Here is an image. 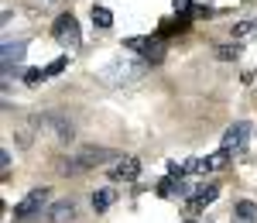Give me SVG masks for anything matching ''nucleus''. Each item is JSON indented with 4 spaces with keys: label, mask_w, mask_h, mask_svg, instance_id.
Returning <instances> with one entry per match:
<instances>
[{
    "label": "nucleus",
    "mask_w": 257,
    "mask_h": 223,
    "mask_svg": "<svg viewBox=\"0 0 257 223\" xmlns=\"http://www.w3.org/2000/svg\"><path fill=\"white\" fill-rule=\"evenodd\" d=\"M257 31V21H240V24H233V28H230V38H250V35H254Z\"/></svg>",
    "instance_id": "obj_13"
},
{
    "label": "nucleus",
    "mask_w": 257,
    "mask_h": 223,
    "mask_svg": "<svg viewBox=\"0 0 257 223\" xmlns=\"http://www.w3.org/2000/svg\"><path fill=\"white\" fill-rule=\"evenodd\" d=\"M247 138H250V124L237 121L233 127H226V134H223V148H226V151H240V148L247 144Z\"/></svg>",
    "instance_id": "obj_5"
},
{
    "label": "nucleus",
    "mask_w": 257,
    "mask_h": 223,
    "mask_svg": "<svg viewBox=\"0 0 257 223\" xmlns=\"http://www.w3.org/2000/svg\"><path fill=\"white\" fill-rule=\"evenodd\" d=\"M48 203V189H35V192H28L18 206H14V223H24L31 220L35 213H41V206Z\"/></svg>",
    "instance_id": "obj_4"
},
{
    "label": "nucleus",
    "mask_w": 257,
    "mask_h": 223,
    "mask_svg": "<svg viewBox=\"0 0 257 223\" xmlns=\"http://www.w3.org/2000/svg\"><path fill=\"white\" fill-rule=\"evenodd\" d=\"M113 199H117V192H113V189H96V192H93V209L103 213V209H110V206H113Z\"/></svg>",
    "instance_id": "obj_11"
},
{
    "label": "nucleus",
    "mask_w": 257,
    "mask_h": 223,
    "mask_svg": "<svg viewBox=\"0 0 257 223\" xmlns=\"http://www.w3.org/2000/svg\"><path fill=\"white\" fill-rule=\"evenodd\" d=\"M148 45H151V38H127V41H123L127 52H141V55L148 52Z\"/></svg>",
    "instance_id": "obj_19"
},
{
    "label": "nucleus",
    "mask_w": 257,
    "mask_h": 223,
    "mask_svg": "<svg viewBox=\"0 0 257 223\" xmlns=\"http://www.w3.org/2000/svg\"><path fill=\"white\" fill-rule=\"evenodd\" d=\"M175 14H192V0H172Z\"/></svg>",
    "instance_id": "obj_24"
},
{
    "label": "nucleus",
    "mask_w": 257,
    "mask_h": 223,
    "mask_svg": "<svg viewBox=\"0 0 257 223\" xmlns=\"http://www.w3.org/2000/svg\"><path fill=\"white\" fill-rule=\"evenodd\" d=\"M237 220H257V203H250V199L237 203Z\"/></svg>",
    "instance_id": "obj_17"
},
{
    "label": "nucleus",
    "mask_w": 257,
    "mask_h": 223,
    "mask_svg": "<svg viewBox=\"0 0 257 223\" xmlns=\"http://www.w3.org/2000/svg\"><path fill=\"white\" fill-rule=\"evenodd\" d=\"M65 65H69V55H62V59H55L52 65H48V69H45V79H52V76H59V72L65 69Z\"/></svg>",
    "instance_id": "obj_20"
},
{
    "label": "nucleus",
    "mask_w": 257,
    "mask_h": 223,
    "mask_svg": "<svg viewBox=\"0 0 257 223\" xmlns=\"http://www.w3.org/2000/svg\"><path fill=\"white\" fill-rule=\"evenodd\" d=\"M0 165H4V179L11 175V151H0Z\"/></svg>",
    "instance_id": "obj_25"
},
{
    "label": "nucleus",
    "mask_w": 257,
    "mask_h": 223,
    "mask_svg": "<svg viewBox=\"0 0 257 223\" xmlns=\"http://www.w3.org/2000/svg\"><path fill=\"white\" fill-rule=\"evenodd\" d=\"M48 220H52V223H72V220H76V203H72V199L55 203L52 209H48Z\"/></svg>",
    "instance_id": "obj_8"
},
{
    "label": "nucleus",
    "mask_w": 257,
    "mask_h": 223,
    "mask_svg": "<svg viewBox=\"0 0 257 223\" xmlns=\"http://www.w3.org/2000/svg\"><path fill=\"white\" fill-rule=\"evenodd\" d=\"M219 196V185H199L196 192H192V209H202V206L216 203Z\"/></svg>",
    "instance_id": "obj_10"
},
{
    "label": "nucleus",
    "mask_w": 257,
    "mask_h": 223,
    "mask_svg": "<svg viewBox=\"0 0 257 223\" xmlns=\"http://www.w3.org/2000/svg\"><path fill=\"white\" fill-rule=\"evenodd\" d=\"M138 175H141L138 158H117V165L110 168V179H113V182H134Z\"/></svg>",
    "instance_id": "obj_6"
},
{
    "label": "nucleus",
    "mask_w": 257,
    "mask_h": 223,
    "mask_svg": "<svg viewBox=\"0 0 257 223\" xmlns=\"http://www.w3.org/2000/svg\"><path fill=\"white\" fill-rule=\"evenodd\" d=\"M141 72H144V65H134L131 59H113L110 65L96 69V79H99V82H106V86H123V82L138 79Z\"/></svg>",
    "instance_id": "obj_1"
},
{
    "label": "nucleus",
    "mask_w": 257,
    "mask_h": 223,
    "mask_svg": "<svg viewBox=\"0 0 257 223\" xmlns=\"http://www.w3.org/2000/svg\"><path fill=\"white\" fill-rule=\"evenodd\" d=\"M178 182H182V179H175V175H168V179H161V182H158V196H165V199H175V192H178Z\"/></svg>",
    "instance_id": "obj_14"
},
{
    "label": "nucleus",
    "mask_w": 257,
    "mask_h": 223,
    "mask_svg": "<svg viewBox=\"0 0 257 223\" xmlns=\"http://www.w3.org/2000/svg\"><path fill=\"white\" fill-rule=\"evenodd\" d=\"M216 11L209 7V4H199V7H192V18H213Z\"/></svg>",
    "instance_id": "obj_23"
},
{
    "label": "nucleus",
    "mask_w": 257,
    "mask_h": 223,
    "mask_svg": "<svg viewBox=\"0 0 257 223\" xmlns=\"http://www.w3.org/2000/svg\"><path fill=\"white\" fill-rule=\"evenodd\" d=\"M216 59L219 62H237L240 59V45H219V48H216Z\"/></svg>",
    "instance_id": "obj_16"
},
{
    "label": "nucleus",
    "mask_w": 257,
    "mask_h": 223,
    "mask_svg": "<svg viewBox=\"0 0 257 223\" xmlns=\"http://www.w3.org/2000/svg\"><path fill=\"white\" fill-rule=\"evenodd\" d=\"M206 162H209V172H219V168H226V165H230V151H226V148H219L216 155H209Z\"/></svg>",
    "instance_id": "obj_15"
},
{
    "label": "nucleus",
    "mask_w": 257,
    "mask_h": 223,
    "mask_svg": "<svg viewBox=\"0 0 257 223\" xmlns=\"http://www.w3.org/2000/svg\"><path fill=\"white\" fill-rule=\"evenodd\" d=\"M45 79V69H28V72H24V82H28V86H35V82H41Z\"/></svg>",
    "instance_id": "obj_22"
},
{
    "label": "nucleus",
    "mask_w": 257,
    "mask_h": 223,
    "mask_svg": "<svg viewBox=\"0 0 257 223\" xmlns=\"http://www.w3.org/2000/svg\"><path fill=\"white\" fill-rule=\"evenodd\" d=\"M52 35H55V41H59L62 48H69V52H76L79 48V21L72 18V14H62V18H55V24H52Z\"/></svg>",
    "instance_id": "obj_2"
},
{
    "label": "nucleus",
    "mask_w": 257,
    "mask_h": 223,
    "mask_svg": "<svg viewBox=\"0 0 257 223\" xmlns=\"http://www.w3.org/2000/svg\"><path fill=\"white\" fill-rule=\"evenodd\" d=\"M185 172H209V162L206 158H189L185 162Z\"/></svg>",
    "instance_id": "obj_21"
},
{
    "label": "nucleus",
    "mask_w": 257,
    "mask_h": 223,
    "mask_svg": "<svg viewBox=\"0 0 257 223\" xmlns=\"http://www.w3.org/2000/svg\"><path fill=\"white\" fill-rule=\"evenodd\" d=\"M38 131H48V134H52L55 141H62V144L72 141V124H69V117H62V114H41Z\"/></svg>",
    "instance_id": "obj_3"
},
{
    "label": "nucleus",
    "mask_w": 257,
    "mask_h": 223,
    "mask_svg": "<svg viewBox=\"0 0 257 223\" xmlns=\"http://www.w3.org/2000/svg\"><path fill=\"white\" fill-rule=\"evenodd\" d=\"M24 52H28V45H24V41H4V69L18 65V62L24 59Z\"/></svg>",
    "instance_id": "obj_9"
},
{
    "label": "nucleus",
    "mask_w": 257,
    "mask_h": 223,
    "mask_svg": "<svg viewBox=\"0 0 257 223\" xmlns=\"http://www.w3.org/2000/svg\"><path fill=\"white\" fill-rule=\"evenodd\" d=\"M185 223H192V220H185Z\"/></svg>",
    "instance_id": "obj_27"
},
{
    "label": "nucleus",
    "mask_w": 257,
    "mask_h": 223,
    "mask_svg": "<svg viewBox=\"0 0 257 223\" xmlns=\"http://www.w3.org/2000/svg\"><path fill=\"white\" fill-rule=\"evenodd\" d=\"M161 59H165V41H161V38H151L148 52H144V62H148V65H158Z\"/></svg>",
    "instance_id": "obj_12"
},
{
    "label": "nucleus",
    "mask_w": 257,
    "mask_h": 223,
    "mask_svg": "<svg viewBox=\"0 0 257 223\" xmlns=\"http://www.w3.org/2000/svg\"><path fill=\"white\" fill-rule=\"evenodd\" d=\"M237 223H257V220H237Z\"/></svg>",
    "instance_id": "obj_26"
},
{
    "label": "nucleus",
    "mask_w": 257,
    "mask_h": 223,
    "mask_svg": "<svg viewBox=\"0 0 257 223\" xmlns=\"http://www.w3.org/2000/svg\"><path fill=\"white\" fill-rule=\"evenodd\" d=\"M93 24H96V28H110V24H113V14H110L106 7H93Z\"/></svg>",
    "instance_id": "obj_18"
},
{
    "label": "nucleus",
    "mask_w": 257,
    "mask_h": 223,
    "mask_svg": "<svg viewBox=\"0 0 257 223\" xmlns=\"http://www.w3.org/2000/svg\"><path fill=\"white\" fill-rule=\"evenodd\" d=\"M110 158H113V151H106V148H82L76 165H79V172H82V168H96V165L110 162Z\"/></svg>",
    "instance_id": "obj_7"
}]
</instances>
